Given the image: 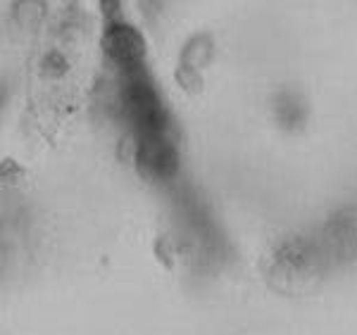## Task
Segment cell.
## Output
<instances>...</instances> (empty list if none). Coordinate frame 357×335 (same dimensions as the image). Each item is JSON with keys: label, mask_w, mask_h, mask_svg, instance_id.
Returning a JSON list of instances; mask_svg holds the SVG:
<instances>
[{"label": "cell", "mask_w": 357, "mask_h": 335, "mask_svg": "<svg viewBox=\"0 0 357 335\" xmlns=\"http://www.w3.org/2000/svg\"><path fill=\"white\" fill-rule=\"evenodd\" d=\"M105 53L117 69H131L143 65V40L131 26L112 24L105 33Z\"/></svg>", "instance_id": "obj_1"}]
</instances>
